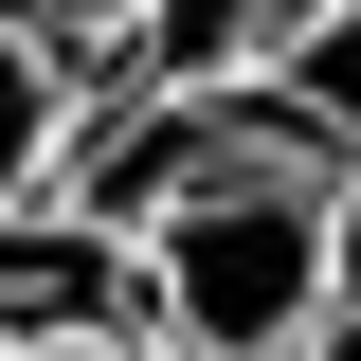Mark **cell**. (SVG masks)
Returning a JSON list of instances; mask_svg holds the SVG:
<instances>
[{
  "mask_svg": "<svg viewBox=\"0 0 361 361\" xmlns=\"http://www.w3.org/2000/svg\"><path fill=\"white\" fill-rule=\"evenodd\" d=\"M54 343H145V271L109 217L18 199L0 217V361H54Z\"/></svg>",
  "mask_w": 361,
  "mask_h": 361,
  "instance_id": "cell-2",
  "label": "cell"
},
{
  "mask_svg": "<svg viewBox=\"0 0 361 361\" xmlns=\"http://www.w3.org/2000/svg\"><path fill=\"white\" fill-rule=\"evenodd\" d=\"M271 127L289 145H325V163H361V0H307L289 37H271Z\"/></svg>",
  "mask_w": 361,
  "mask_h": 361,
  "instance_id": "cell-5",
  "label": "cell"
},
{
  "mask_svg": "<svg viewBox=\"0 0 361 361\" xmlns=\"http://www.w3.org/2000/svg\"><path fill=\"white\" fill-rule=\"evenodd\" d=\"M307 0H127V90H253L271 73V37H289Z\"/></svg>",
  "mask_w": 361,
  "mask_h": 361,
  "instance_id": "cell-4",
  "label": "cell"
},
{
  "mask_svg": "<svg viewBox=\"0 0 361 361\" xmlns=\"http://www.w3.org/2000/svg\"><path fill=\"white\" fill-rule=\"evenodd\" d=\"M145 343L163 361H307L325 343V145L271 127V90H235V145L127 235Z\"/></svg>",
  "mask_w": 361,
  "mask_h": 361,
  "instance_id": "cell-1",
  "label": "cell"
},
{
  "mask_svg": "<svg viewBox=\"0 0 361 361\" xmlns=\"http://www.w3.org/2000/svg\"><path fill=\"white\" fill-rule=\"evenodd\" d=\"M54 361H163V343H54Z\"/></svg>",
  "mask_w": 361,
  "mask_h": 361,
  "instance_id": "cell-8",
  "label": "cell"
},
{
  "mask_svg": "<svg viewBox=\"0 0 361 361\" xmlns=\"http://www.w3.org/2000/svg\"><path fill=\"white\" fill-rule=\"evenodd\" d=\"M307 361H361V163H325V343Z\"/></svg>",
  "mask_w": 361,
  "mask_h": 361,
  "instance_id": "cell-6",
  "label": "cell"
},
{
  "mask_svg": "<svg viewBox=\"0 0 361 361\" xmlns=\"http://www.w3.org/2000/svg\"><path fill=\"white\" fill-rule=\"evenodd\" d=\"M37 18H54L73 54H109V37H127V0H37Z\"/></svg>",
  "mask_w": 361,
  "mask_h": 361,
  "instance_id": "cell-7",
  "label": "cell"
},
{
  "mask_svg": "<svg viewBox=\"0 0 361 361\" xmlns=\"http://www.w3.org/2000/svg\"><path fill=\"white\" fill-rule=\"evenodd\" d=\"M73 109H90V54L54 37L37 0H0V217H18V199H54V163H73Z\"/></svg>",
  "mask_w": 361,
  "mask_h": 361,
  "instance_id": "cell-3",
  "label": "cell"
}]
</instances>
